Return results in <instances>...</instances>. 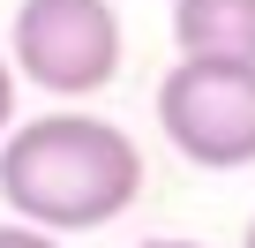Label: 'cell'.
Segmentation results:
<instances>
[{
  "instance_id": "1",
  "label": "cell",
  "mask_w": 255,
  "mask_h": 248,
  "mask_svg": "<svg viewBox=\"0 0 255 248\" xmlns=\"http://www.w3.org/2000/svg\"><path fill=\"white\" fill-rule=\"evenodd\" d=\"M143 196V151L98 113H38L0 136V203L45 233H98Z\"/></svg>"
},
{
  "instance_id": "2",
  "label": "cell",
  "mask_w": 255,
  "mask_h": 248,
  "mask_svg": "<svg viewBox=\"0 0 255 248\" xmlns=\"http://www.w3.org/2000/svg\"><path fill=\"white\" fill-rule=\"evenodd\" d=\"M158 128L203 173L255 166V60H173L158 83Z\"/></svg>"
},
{
  "instance_id": "3",
  "label": "cell",
  "mask_w": 255,
  "mask_h": 248,
  "mask_svg": "<svg viewBox=\"0 0 255 248\" xmlns=\"http://www.w3.org/2000/svg\"><path fill=\"white\" fill-rule=\"evenodd\" d=\"M8 60L45 98H98L120 75V15L113 0H23Z\"/></svg>"
},
{
  "instance_id": "4",
  "label": "cell",
  "mask_w": 255,
  "mask_h": 248,
  "mask_svg": "<svg viewBox=\"0 0 255 248\" xmlns=\"http://www.w3.org/2000/svg\"><path fill=\"white\" fill-rule=\"evenodd\" d=\"M173 45L188 60H255V0H173Z\"/></svg>"
},
{
  "instance_id": "5",
  "label": "cell",
  "mask_w": 255,
  "mask_h": 248,
  "mask_svg": "<svg viewBox=\"0 0 255 248\" xmlns=\"http://www.w3.org/2000/svg\"><path fill=\"white\" fill-rule=\"evenodd\" d=\"M0 248H60V233H45L30 218H8V226H0Z\"/></svg>"
},
{
  "instance_id": "6",
  "label": "cell",
  "mask_w": 255,
  "mask_h": 248,
  "mask_svg": "<svg viewBox=\"0 0 255 248\" xmlns=\"http://www.w3.org/2000/svg\"><path fill=\"white\" fill-rule=\"evenodd\" d=\"M15 83H23V75H15V60L0 53V136L15 128Z\"/></svg>"
},
{
  "instance_id": "7",
  "label": "cell",
  "mask_w": 255,
  "mask_h": 248,
  "mask_svg": "<svg viewBox=\"0 0 255 248\" xmlns=\"http://www.w3.org/2000/svg\"><path fill=\"white\" fill-rule=\"evenodd\" d=\"M135 248H203V241H135Z\"/></svg>"
},
{
  "instance_id": "8",
  "label": "cell",
  "mask_w": 255,
  "mask_h": 248,
  "mask_svg": "<svg viewBox=\"0 0 255 248\" xmlns=\"http://www.w3.org/2000/svg\"><path fill=\"white\" fill-rule=\"evenodd\" d=\"M240 248H255V218H248V241H240Z\"/></svg>"
}]
</instances>
